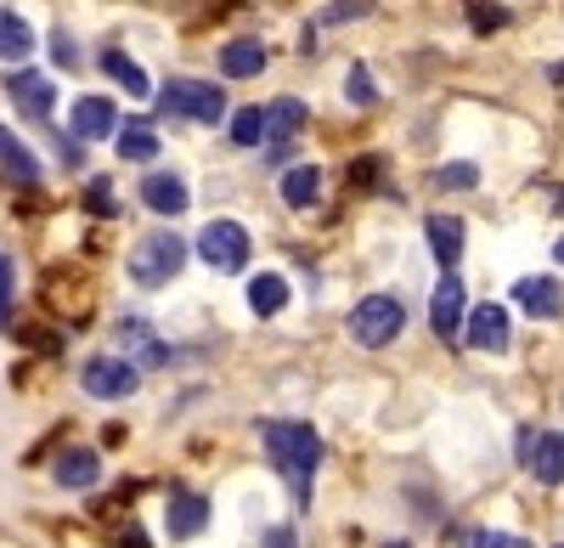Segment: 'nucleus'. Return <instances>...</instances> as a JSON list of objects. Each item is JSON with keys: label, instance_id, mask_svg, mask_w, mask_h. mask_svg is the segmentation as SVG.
Wrapping results in <instances>:
<instances>
[{"label": "nucleus", "instance_id": "obj_1", "mask_svg": "<svg viewBox=\"0 0 564 548\" xmlns=\"http://www.w3.org/2000/svg\"><path fill=\"white\" fill-rule=\"evenodd\" d=\"M260 441H265L271 470L289 481V492L300 497V504H311V481H316V464H322V436L300 419H265Z\"/></svg>", "mask_w": 564, "mask_h": 548}, {"label": "nucleus", "instance_id": "obj_2", "mask_svg": "<svg viewBox=\"0 0 564 548\" xmlns=\"http://www.w3.org/2000/svg\"><path fill=\"white\" fill-rule=\"evenodd\" d=\"M181 266H186V238L181 233H148L130 249V278L141 289H164Z\"/></svg>", "mask_w": 564, "mask_h": 548}, {"label": "nucleus", "instance_id": "obj_3", "mask_svg": "<svg viewBox=\"0 0 564 548\" xmlns=\"http://www.w3.org/2000/svg\"><path fill=\"white\" fill-rule=\"evenodd\" d=\"M406 329V311H401V300L395 294H367L356 311H350V340L356 345H367V351H384V345H395V334Z\"/></svg>", "mask_w": 564, "mask_h": 548}, {"label": "nucleus", "instance_id": "obj_4", "mask_svg": "<svg viewBox=\"0 0 564 548\" xmlns=\"http://www.w3.org/2000/svg\"><path fill=\"white\" fill-rule=\"evenodd\" d=\"M164 108L181 114V119H198V125H220L226 119V90L209 85V79H170Z\"/></svg>", "mask_w": 564, "mask_h": 548}, {"label": "nucleus", "instance_id": "obj_5", "mask_svg": "<svg viewBox=\"0 0 564 548\" xmlns=\"http://www.w3.org/2000/svg\"><path fill=\"white\" fill-rule=\"evenodd\" d=\"M198 260L209 271H243L249 266V233L238 221H209L198 233Z\"/></svg>", "mask_w": 564, "mask_h": 548}, {"label": "nucleus", "instance_id": "obj_6", "mask_svg": "<svg viewBox=\"0 0 564 548\" xmlns=\"http://www.w3.org/2000/svg\"><path fill=\"white\" fill-rule=\"evenodd\" d=\"M79 385H85V396H97V401H124V396H135L141 368L124 362V356H90L79 368Z\"/></svg>", "mask_w": 564, "mask_h": 548}, {"label": "nucleus", "instance_id": "obj_7", "mask_svg": "<svg viewBox=\"0 0 564 548\" xmlns=\"http://www.w3.org/2000/svg\"><path fill=\"white\" fill-rule=\"evenodd\" d=\"M520 459H525V470L542 481V486H558L564 481V436L558 430H525L520 436Z\"/></svg>", "mask_w": 564, "mask_h": 548}, {"label": "nucleus", "instance_id": "obj_8", "mask_svg": "<svg viewBox=\"0 0 564 548\" xmlns=\"http://www.w3.org/2000/svg\"><path fill=\"white\" fill-rule=\"evenodd\" d=\"M305 130V103H294V97H276L271 108H265V153L271 159H282L294 148V136Z\"/></svg>", "mask_w": 564, "mask_h": 548}, {"label": "nucleus", "instance_id": "obj_9", "mask_svg": "<svg viewBox=\"0 0 564 548\" xmlns=\"http://www.w3.org/2000/svg\"><path fill=\"white\" fill-rule=\"evenodd\" d=\"M119 334V351H124V362H135V368H159V362H170V351H164V340L141 323V316H124V323L113 329Z\"/></svg>", "mask_w": 564, "mask_h": 548}, {"label": "nucleus", "instance_id": "obj_10", "mask_svg": "<svg viewBox=\"0 0 564 548\" xmlns=\"http://www.w3.org/2000/svg\"><path fill=\"white\" fill-rule=\"evenodd\" d=\"M463 340L475 345V351H486V356H497V351H508V311L502 305H475L468 311V329H463Z\"/></svg>", "mask_w": 564, "mask_h": 548}, {"label": "nucleus", "instance_id": "obj_11", "mask_svg": "<svg viewBox=\"0 0 564 548\" xmlns=\"http://www.w3.org/2000/svg\"><path fill=\"white\" fill-rule=\"evenodd\" d=\"M513 305L553 323V316H564V283L558 278H520L513 283Z\"/></svg>", "mask_w": 564, "mask_h": 548}, {"label": "nucleus", "instance_id": "obj_12", "mask_svg": "<svg viewBox=\"0 0 564 548\" xmlns=\"http://www.w3.org/2000/svg\"><path fill=\"white\" fill-rule=\"evenodd\" d=\"M52 481H57V486H68V492L97 486V481H102V459H97V447H68L63 459L52 464Z\"/></svg>", "mask_w": 564, "mask_h": 548}, {"label": "nucleus", "instance_id": "obj_13", "mask_svg": "<svg viewBox=\"0 0 564 548\" xmlns=\"http://www.w3.org/2000/svg\"><path fill=\"white\" fill-rule=\"evenodd\" d=\"M68 125H74L79 142H102V136H113V130H119V108H113L108 97H79Z\"/></svg>", "mask_w": 564, "mask_h": 548}, {"label": "nucleus", "instance_id": "obj_14", "mask_svg": "<svg viewBox=\"0 0 564 548\" xmlns=\"http://www.w3.org/2000/svg\"><path fill=\"white\" fill-rule=\"evenodd\" d=\"M164 526H170V537L175 542H186V537H198L204 526H209V504L198 492H170V509H164Z\"/></svg>", "mask_w": 564, "mask_h": 548}, {"label": "nucleus", "instance_id": "obj_15", "mask_svg": "<svg viewBox=\"0 0 564 548\" xmlns=\"http://www.w3.org/2000/svg\"><path fill=\"white\" fill-rule=\"evenodd\" d=\"M430 329H435L441 340H452V334L463 329V283L452 278V271L435 283V294H430Z\"/></svg>", "mask_w": 564, "mask_h": 548}, {"label": "nucleus", "instance_id": "obj_16", "mask_svg": "<svg viewBox=\"0 0 564 548\" xmlns=\"http://www.w3.org/2000/svg\"><path fill=\"white\" fill-rule=\"evenodd\" d=\"M141 204H148L153 215H181L186 204H193V193H186V181L181 175H148V181H141Z\"/></svg>", "mask_w": 564, "mask_h": 548}, {"label": "nucleus", "instance_id": "obj_17", "mask_svg": "<svg viewBox=\"0 0 564 548\" xmlns=\"http://www.w3.org/2000/svg\"><path fill=\"white\" fill-rule=\"evenodd\" d=\"M7 90H12V97H18V108L23 114H34V119H45V114H52V103H57V90H52V79H45V74H12L7 79Z\"/></svg>", "mask_w": 564, "mask_h": 548}, {"label": "nucleus", "instance_id": "obj_18", "mask_svg": "<svg viewBox=\"0 0 564 548\" xmlns=\"http://www.w3.org/2000/svg\"><path fill=\"white\" fill-rule=\"evenodd\" d=\"M260 68H265V45L260 40H231L220 52V74L226 79H254Z\"/></svg>", "mask_w": 564, "mask_h": 548}, {"label": "nucleus", "instance_id": "obj_19", "mask_svg": "<svg viewBox=\"0 0 564 548\" xmlns=\"http://www.w3.org/2000/svg\"><path fill=\"white\" fill-rule=\"evenodd\" d=\"M316 193H322V170L316 164H294L289 175H282V204L289 209H311Z\"/></svg>", "mask_w": 564, "mask_h": 548}, {"label": "nucleus", "instance_id": "obj_20", "mask_svg": "<svg viewBox=\"0 0 564 548\" xmlns=\"http://www.w3.org/2000/svg\"><path fill=\"white\" fill-rule=\"evenodd\" d=\"M0 164H7V175H12V181H23V187H34V181H40V159L18 142V136H12L7 125H0Z\"/></svg>", "mask_w": 564, "mask_h": 548}, {"label": "nucleus", "instance_id": "obj_21", "mask_svg": "<svg viewBox=\"0 0 564 548\" xmlns=\"http://www.w3.org/2000/svg\"><path fill=\"white\" fill-rule=\"evenodd\" d=\"M430 249L441 266H457V255H463V221L457 215H430Z\"/></svg>", "mask_w": 564, "mask_h": 548}, {"label": "nucleus", "instance_id": "obj_22", "mask_svg": "<svg viewBox=\"0 0 564 548\" xmlns=\"http://www.w3.org/2000/svg\"><path fill=\"white\" fill-rule=\"evenodd\" d=\"M249 305L260 316H276L282 305H289V278H276V271H260V278L249 283Z\"/></svg>", "mask_w": 564, "mask_h": 548}, {"label": "nucleus", "instance_id": "obj_23", "mask_svg": "<svg viewBox=\"0 0 564 548\" xmlns=\"http://www.w3.org/2000/svg\"><path fill=\"white\" fill-rule=\"evenodd\" d=\"M34 52V29L23 23V12H0V57H29Z\"/></svg>", "mask_w": 564, "mask_h": 548}, {"label": "nucleus", "instance_id": "obj_24", "mask_svg": "<svg viewBox=\"0 0 564 548\" xmlns=\"http://www.w3.org/2000/svg\"><path fill=\"white\" fill-rule=\"evenodd\" d=\"M102 74H108L113 85H124L130 97H148V90H153V85H148V74H141L124 52H102Z\"/></svg>", "mask_w": 564, "mask_h": 548}, {"label": "nucleus", "instance_id": "obj_25", "mask_svg": "<svg viewBox=\"0 0 564 548\" xmlns=\"http://www.w3.org/2000/svg\"><path fill=\"white\" fill-rule=\"evenodd\" d=\"M119 153H124V159H135V164H148V159L159 153L153 125H124V130H119Z\"/></svg>", "mask_w": 564, "mask_h": 548}, {"label": "nucleus", "instance_id": "obj_26", "mask_svg": "<svg viewBox=\"0 0 564 548\" xmlns=\"http://www.w3.org/2000/svg\"><path fill=\"white\" fill-rule=\"evenodd\" d=\"M231 142H238V148L265 142V108H243V114H231Z\"/></svg>", "mask_w": 564, "mask_h": 548}, {"label": "nucleus", "instance_id": "obj_27", "mask_svg": "<svg viewBox=\"0 0 564 548\" xmlns=\"http://www.w3.org/2000/svg\"><path fill=\"white\" fill-rule=\"evenodd\" d=\"M345 90H350V103H356V108H372V97H379V90H372V74H367L361 63L350 68V79H345Z\"/></svg>", "mask_w": 564, "mask_h": 548}, {"label": "nucleus", "instance_id": "obj_28", "mask_svg": "<svg viewBox=\"0 0 564 548\" xmlns=\"http://www.w3.org/2000/svg\"><path fill=\"white\" fill-rule=\"evenodd\" d=\"M372 0H334V7L322 12V23H350V18H367Z\"/></svg>", "mask_w": 564, "mask_h": 548}, {"label": "nucleus", "instance_id": "obj_29", "mask_svg": "<svg viewBox=\"0 0 564 548\" xmlns=\"http://www.w3.org/2000/svg\"><path fill=\"white\" fill-rule=\"evenodd\" d=\"M468 548H531V537H513V531H475Z\"/></svg>", "mask_w": 564, "mask_h": 548}, {"label": "nucleus", "instance_id": "obj_30", "mask_svg": "<svg viewBox=\"0 0 564 548\" xmlns=\"http://www.w3.org/2000/svg\"><path fill=\"white\" fill-rule=\"evenodd\" d=\"M468 23H475L480 34L502 29V7H486V0H468Z\"/></svg>", "mask_w": 564, "mask_h": 548}, {"label": "nucleus", "instance_id": "obj_31", "mask_svg": "<svg viewBox=\"0 0 564 548\" xmlns=\"http://www.w3.org/2000/svg\"><path fill=\"white\" fill-rule=\"evenodd\" d=\"M435 181H441V187H475V181H480V170H475V164H446Z\"/></svg>", "mask_w": 564, "mask_h": 548}, {"label": "nucleus", "instance_id": "obj_32", "mask_svg": "<svg viewBox=\"0 0 564 548\" xmlns=\"http://www.w3.org/2000/svg\"><path fill=\"white\" fill-rule=\"evenodd\" d=\"M0 323H12V260L0 255Z\"/></svg>", "mask_w": 564, "mask_h": 548}, {"label": "nucleus", "instance_id": "obj_33", "mask_svg": "<svg viewBox=\"0 0 564 548\" xmlns=\"http://www.w3.org/2000/svg\"><path fill=\"white\" fill-rule=\"evenodd\" d=\"M52 52H57V63H63V68H79V52H74L68 29H57V34H52Z\"/></svg>", "mask_w": 564, "mask_h": 548}, {"label": "nucleus", "instance_id": "obj_34", "mask_svg": "<svg viewBox=\"0 0 564 548\" xmlns=\"http://www.w3.org/2000/svg\"><path fill=\"white\" fill-rule=\"evenodd\" d=\"M90 209H97V215H113V187H108L102 175L90 181Z\"/></svg>", "mask_w": 564, "mask_h": 548}, {"label": "nucleus", "instance_id": "obj_35", "mask_svg": "<svg viewBox=\"0 0 564 548\" xmlns=\"http://www.w3.org/2000/svg\"><path fill=\"white\" fill-rule=\"evenodd\" d=\"M265 548H300V542H294L289 526H276V531H265Z\"/></svg>", "mask_w": 564, "mask_h": 548}, {"label": "nucleus", "instance_id": "obj_36", "mask_svg": "<svg viewBox=\"0 0 564 548\" xmlns=\"http://www.w3.org/2000/svg\"><path fill=\"white\" fill-rule=\"evenodd\" d=\"M372 175H379V159H361V164L350 170V181H361V187H367V181H372Z\"/></svg>", "mask_w": 564, "mask_h": 548}, {"label": "nucleus", "instance_id": "obj_37", "mask_svg": "<svg viewBox=\"0 0 564 548\" xmlns=\"http://www.w3.org/2000/svg\"><path fill=\"white\" fill-rule=\"evenodd\" d=\"M119 548H148V542H141V531H135V526H130V531H124V542H119Z\"/></svg>", "mask_w": 564, "mask_h": 548}, {"label": "nucleus", "instance_id": "obj_38", "mask_svg": "<svg viewBox=\"0 0 564 548\" xmlns=\"http://www.w3.org/2000/svg\"><path fill=\"white\" fill-rule=\"evenodd\" d=\"M553 260H558V266H564V238H558V244H553Z\"/></svg>", "mask_w": 564, "mask_h": 548}, {"label": "nucleus", "instance_id": "obj_39", "mask_svg": "<svg viewBox=\"0 0 564 548\" xmlns=\"http://www.w3.org/2000/svg\"><path fill=\"white\" fill-rule=\"evenodd\" d=\"M384 548H406V542H384Z\"/></svg>", "mask_w": 564, "mask_h": 548}]
</instances>
